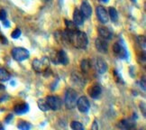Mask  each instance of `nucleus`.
I'll return each mask as SVG.
<instances>
[{"label": "nucleus", "instance_id": "8", "mask_svg": "<svg viewBox=\"0 0 146 130\" xmlns=\"http://www.w3.org/2000/svg\"><path fill=\"white\" fill-rule=\"evenodd\" d=\"M80 11L82 15H84V17L88 18L90 17L92 15V7L91 5H89V3L87 1V0H83L81 5H80Z\"/></svg>", "mask_w": 146, "mask_h": 130}, {"label": "nucleus", "instance_id": "5", "mask_svg": "<svg viewBox=\"0 0 146 130\" xmlns=\"http://www.w3.org/2000/svg\"><path fill=\"white\" fill-rule=\"evenodd\" d=\"M113 52L115 55L122 59H125L127 56V51L125 49V46L120 43H115L113 45Z\"/></svg>", "mask_w": 146, "mask_h": 130}, {"label": "nucleus", "instance_id": "6", "mask_svg": "<svg viewBox=\"0 0 146 130\" xmlns=\"http://www.w3.org/2000/svg\"><path fill=\"white\" fill-rule=\"evenodd\" d=\"M96 14L98 20L102 23V24H106L109 20V16H108V13L103 7L101 5H98V7L96 8Z\"/></svg>", "mask_w": 146, "mask_h": 130}, {"label": "nucleus", "instance_id": "22", "mask_svg": "<svg viewBox=\"0 0 146 130\" xmlns=\"http://www.w3.org/2000/svg\"><path fill=\"white\" fill-rule=\"evenodd\" d=\"M17 127L21 130H28L31 128V125L28 122L26 121H19L18 122V125H17Z\"/></svg>", "mask_w": 146, "mask_h": 130}, {"label": "nucleus", "instance_id": "9", "mask_svg": "<svg viewBox=\"0 0 146 130\" xmlns=\"http://www.w3.org/2000/svg\"><path fill=\"white\" fill-rule=\"evenodd\" d=\"M101 93H102V89H101V87L98 85V84H95V85L90 87L88 89L89 96L94 99H98L100 97Z\"/></svg>", "mask_w": 146, "mask_h": 130}, {"label": "nucleus", "instance_id": "30", "mask_svg": "<svg viewBox=\"0 0 146 130\" xmlns=\"http://www.w3.org/2000/svg\"><path fill=\"white\" fill-rule=\"evenodd\" d=\"M3 89H5V86L2 85V84H0V90H3Z\"/></svg>", "mask_w": 146, "mask_h": 130}, {"label": "nucleus", "instance_id": "18", "mask_svg": "<svg viewBox=\"0 0 146 130\" xmlns=\"http://www.w3.org/2000/svg\"><path fill=\"white\" fill-rule=\"evenodd\" d=\"M108 16L111 18V20L113 22H116L117 19H118V14H117V11L115 7H109V10H108Z\"/></svg>", "mask_w": 146, "mask_h": 130}, {"label": "nucleus", "instance_id": "19", "mask_svg": "<svg viewBox=\"0 0 146 130\" xmlns=\"http://www.w3.org/2000/svg\"><path fill=\"white\" fill-rule=\"evenodd\" d=\"M37 105L39 107V109H40L42 111H48L50 109H49V107L46 103V100H44V99H39L37 101Z\"/></svg>", "mask_w": 146, "mask_h": 130}, {"label": "nucleus", "instance_id": "29", "mask_svg": "<svg viewBox=\"0 0 146 130\" xmlns=\"http://www.w3.org/2000/svg\"><path fill=\"white\" fill-rule=\"evenodd\" d=\"M7 98H8L7 96H5H5H3L2 98H0V102H3V100L5 99H7Z\"/></svg>", "mask_w": 146, "mask_h": 130}, {"label": "nucleus", "instance_id": "28", "mask_svg": "<svg viewBox=\"0 0 146 130\" xmlns=\"http://www.w3.org/2000/svg\"><path fill=\"white\" fill-rule=\"evenodd\" d=\"M4 25L5 26V27H8L9 25H10V24H9V22L5 19V20H4Z\"/></svg>", "mask_w": 146, "mask_h": 130}, {"label": "nucleus", "instance_id": "17", "mask_svg": "<svg viewBox=\"0 0 146 130\" xmlns=\"http://www.w3.org/2000/svg\"><path fill=\"white\" fill-rule=\"evenodd\" d=\"M10 74L9 72L4 69V68H0V81H7L10 80Z\"/></svg>", "mask_w": 146, "mask_h": 130}, {"label": "nucleus", "instance_id": "20", "mask_svg": "<svg viewBox=\"0 0 146 130\" xmlns=\"http://www.w3.org/2000/svg\"><path fill=\"white\" fill-rule=\"evenodd\" d=\"M80 68H81V71L83 72H87L89 69H90V63H89V61L88 60H82L81 61V63H80Z\"/></svg>", "mask_w": 146, "mask_h": 130}, {"label": "nucleus", "instance_id": "31", "mask_svg": "<svg viewBox=\"0 0 146 130\" xmlns=\"http://www.w3.org/2000/svg\"><path fill=\"white\" fill-rule=\"evenodd\" d=\"M2 129H4V127H3V126H2V124L0 123V130H2Z\"/></svg>", "mask_w": 146, "mask_h": 130}, {"label": "nucleus", "instance_id": "27", "mask_svg": "<svg viewBox=\"0 0 146 130\" xmlns=\"http://www.w3.org/2000/svg\"><path fill=\"white\" fill-rule=\"evenodd\" d=\"M11 119H13V115H11V114H10V115H8V116H7V118H5V122L8 123Z\"/></svg>", "mask_w": 146, "mask_h": 130}, {"label": "nucleus", "instance_id": "24", "mask_svg": "<svg viewBox=\"0 0 146 130\" xmlns=\"http://www.w3.org/2000/svg\"><path fill=\"white\" fill-rule=\"evenodd\" d=\"M21 33H22L21 30L19 29V28H16V29L11 33V36H12L13 39H17L21 36Z\"/></svg>", "mask_w": 146, "mask_h": 130}, {"label": "nucleus", "instance_id": "11", "mask_svg": "<svg viewBox=\"0 0 146 130\" xmlns=\"http://www.w3.org/2000/svg\"><path fill=\"white\" fill-rule=\"evenodd\" d=\"M96 68L97 71L100 74H104V73L108 71V64H106V61L101 59V58H98L97 61H96Z\"/></svg>", "mask_w": 146, "mask_h": 130}, {"label": "nucleus", "instance_id": "23", "mask_svg": "<svg viewBox=\"0 0 146 130\" xmlns=\"http://www.w3.org/2000/svg\"><path fill=\"white\" fill-rule=\"evenodd\" d=\"M70 127L73 130H83L84 129L83 125L78 121H72L70 124Z\"/></svg>", "mask_w": 146, "mask_h": 130}, {"label": "nucleus", "instance_id": "4", "mask_svg": "<svg viewBox=\"0 0 146 130\" xmlns=\"http://www.w3.org/2000/svg\"><path fill=\"white\" fill-rule=\"evenodd\" d=\"M76 106L78 107V109L82 113L88 112L89 108H90V104H89L88 99L86 97H84V96H82V97L78 98L77 99Z\"/></svg>", "mask_w": 146, "mask_h": 130}, {"label": "nucleus", "instance_id": "15", "mask_svg": "<svg viewBox=\"0 0 146 130\" xmlns=\"http://www.w3.org/2000/svg\"><path fill=\"white\" fill-rule=\"evenodd\" d=\"M33 69L35 70L37 72H41L42 71V68H43V61H40V60H35L33 61Z\"/></svg>", "mask_w": 146, "mask_h": 130}, {"label": "nucleus", "instance_id": "10", "mask_svg": "<svg viewBox=\"0 0 146 130\" xmlns=\"http://www.w3.org/2000/svg\"><path fill=\"white\" fill-rule=\"evenodd\" d=\"M84 15L80 9H75L73 12V23L76 25H81L84 24Z\"/></svg>", "mask_w": 146, "mask_h": 130}, {"label": "nucleus", "instance_id": "26", "mask_svg": "<svg viewBox=\"0 0 146 130\" xmlns=\"http://www.w3.org/2000/svg\"><path fill=\"white\" fill-rule=\"evenodd\" d=\"M141 104L143 105V108L141 107V110H143V115L145 117V115H146V113H145V103L143 102V103H141Z\"/></svg>", "mask_w": 146, "mask_h": 130}, {"label": "nucleus", "instance_id": "16", "mask_svg": "<svg viewBox=\"0 0 146 130\" xmlns=\"http://www.w3.org/2000/svg\"><path fill=\"white\" fill-rule=\"evenodd\" d=\"M119 127L123 128V129H128V128H132L134 127V123L129 119H125V120H122L119 122Z\"/></svg>", "mask_w": 146, "mask_h": 130}, {"label": "nucleus", "instance_id": "14", "mask_svg": "<svg viewBox=\"0 0 146 130\" xmlns=\"http://www.w3.org/2000/svg\"><path fill=\"white\" fill-rule=\"evenodd\" d=\"M57 60H58V63H60V64H62V65H67L69 63L68 56H67L66 53L62 50L60 51V52L57 53Z\"/></svg>", "mask_w": 146, "mask_h": 130}, {"label": "nucleus", "instance_id": "2", "mask_svg": "<svg viewBox=\"0 0 146 130\" xmlns=\"http://www.w3.org/2000/svg\"><path fill=\"white\" fill-rule=\"evenodd\" d=\"M12 56L15 61H23L30 57L29 51L23 47H15L12 50Z\"/></svg>", "mask_w": 146, "mask_h": 130}, {"label": "nucleus", "instance_id": "3", "mask_svg": "<svg viewBox=\"0 0 146 130\" xmlns=\"http://www.w3.org/2000/svg\"><path fill=\"white\" fill-rule=\"evenodd\" d=\"M46 103L49 107L50 109L52 110H59L61 107V101L58 97L55 96H48L46 98Z\"/></svg>", "mask_w": 146, "mask_h": 130}, {"label": "nucleus", "instance_id": "13", "mask_svg": "<svg viewBox=\"0 0 146 130\" xmlns=\"http://www.w3.org/2000/svg\"><path fill=\"white\" fill-rule=\"evenodd\" d=\"M98 31L100 37L105 39V40H109V39L112 38V33H111V31L108 29V28L101 26V27H98Z\"/></svg>", "mask_w": 146, "mask_h": 130}, {"label": "nucleus", "instance_id": "21", "mask_svg": "<svg viewBox=\"0 0 146 130\" xmlns=\"http://www.w3.org/2000/svg\"><path fill=\"white\" fill-rule=\"evenodd\" d=\"M66 30H68V31H70V32H75L77 31V25L74 24L73 22H70V21H68V20H66Z\"/></svg>", "mask_w": 146, "mask_h": 130}, {"label": "nucleus", "instance_id": "1", "mask_svg": "<svg viewBox=\"0 0 146 130\" xmlns=\"http://www.w3.org/2000/svg\"><path fill=\"white\" fill-rule=\"evenodd\" d=\"M77 99H78V96H77V92L74 89H69L66 91L65 94V99H64V103H65V107L68 109H72L76 107V103H77Z\"/></svg>", "mask_w": 146, "mask_h": 130}, {"label": "nucleus", "instance_id": "12", "mask_svg": "<svg viewBox=\"0 0 146 130\" xmlns=\"http://www.w3.org/2000/svg\"><path fill=\"white\" fill-rule=\"evenodd\" d=\"M14 110L16 114L18 115H22V114H25L28 111H29V105L27 103H22V104H18L15 106Z\"/></svg>", "mask_w": 146, "mask_h": 130}, {"label": "nucleus", "instance_id": "7", "mask_svg": "<svg viewBox=\"0 0 146 130\" xmlns=\"http://www.w3.org/2000/svg\"><path fill=\"white\" fill-rule=\"evenodd\" d=\"M95 46H96L97 50L101 53H108V43L103 38H98L95 41Z\"/></svg>", "mask_w": 146, "mask_h": 130}, {"label": "nucleus", "instance_id": "25", "mask_svg": "<svg viewBox=\"0 0 146 130\" xmlns=\"http://www.w3.org/2000/svg\"><path fill=\"white\" fill-rule=\"evenodd\" d=\"M5 19H7V12L4 9H1L0 10V20L4 21Z\"/></svg>", "mask_w": 146, "mask_h": 130}]
</instances>
